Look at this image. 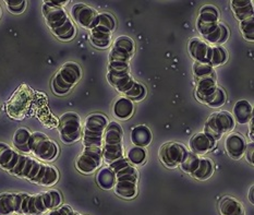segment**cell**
Listing matches in <instances>:
<instances>
[{
  "label": "cell",
  "mask_w": 254,
  "mask_h": 215,
  "mask_svg": "<svg viewBox=\"0 0 254 215\" xmlns=\"http://www.w3.org/2000/svg\"><path fill=\"white\" fill-rule=\"evenodd\" d=\"M236 127V121L233 115L228 112H216L212 114L207 118L205 123L204 132L214 138L215 140H219L225 134L233 131Z\"/></svg>",
  "instance_id": "14"
},
{
  "label": "cell",
  "mask_w": 254,
  "mask_h": 215,
  "mask_svg": "<svg viewBox=\"0 0 254 215\" xmlns=\"http://www.w3.org/2000/svg\"><path fill=\"white\" fill-rule=\"evenodd\" d=\"M113 112L118 119L128 120L132 117V115L134 113V104L131 100L125 96L119 97L116 100L114 104Z\"/></svg>",
  "instance_id": "24"
},
{
  "label": "cell",
  "mask_w": 254,
  "mask_h": 215,
  "mask_svg": "<svg viewBox=\"0 0 254 215\" xmlns=\"http://www.w3.org/2000/svg\"><path fill=\"white\" fill-rule=\"evenodd\" d=\"M233 117L240 125L249 124L253 119V106L250 102L242 100L237 102L233 109Z\"/></svg>",
  "instance_id": "23"
},
{
  "label": "cell",
  "mask_w": 254,
  "mask_h": 215,
  "mask_svg": "<svg viewBox=\"0 0 254 215\" xmlns=\"http://www.w3.org/2000/svg\"><path fill=\"white\" fill-rule=\"evenodd\" d=\"M63 196L56 189L38 192L35 195L19 192L13 194V214L43 215L62 206Z\"/></svg>",
  "instance_id": "2"
},
{
  "label": "cell",
  "mask_w": 254,
  "mask_h": 215,
  "mask_svg": "<svg viewBox=\"0 0 254 215\" xmlns=\"http://www.w3.org/2000/svg\"><path fill=\"white\" fill-rule=\"evenodd\" d=\"M102 146L103 159L108 165L121 157H125L124 131L121 126L116 121L108 123Z\"/></svg>",
  "instance_id": "7"
},
{
  "label": "cell",
  "mask_w": 254,
  "mask_h": 215,
  "mask_svg": "<svg viewBox=\"0 0 254 215\" xmlns=\"http://www.w3.org/2000/svg\"><path fill=\"white\" fill-rule=\"evenodd\" d=\"M219 22V11L211 4H206L201 8L196 20V30L209 26Z\"/></svg>",
  "instance_id": "22"
},
{
  "label": "cell",
  "mask_w": 254,
  "mask_h": 215,
  "mask_svg": "<svg viewBox=\"0 0 254 215\" xmlns=\"http://www.w3.org/2000/svg\"><path fill=\"white\" fill-rule=\"evenodd\" d=\"M197 32L203 36V41H205L207 44H212L213 46L222 45L225 42H227L229 38L228 27L220 21L218 23L197 30Z\"/></svg>",
  "instance_id": "17"
},
{
  "label": "cell",
  "mask_w": 254,
  "mask_h": 215,
  "mask_svg": "<svg viewBox=\"0 0 254 215\" xmlns=\"http://www.w3.org/2000/svg\"><path fill=\"white\" fill-rule=\"evenodd\" d=\"M107 125L108 119L106 116L102 114H91L87 116L82 128V141L84 147H102Z\"/></svg>",
  "instance_id": "10"
},
{
  "label": "cell",
  "mask_w": 254,
  "mask_h": 215,
  "mask_svg": "<svg viewBox=\"0 0 254 215\" xmlns=\"http://www.w3.org/2000/svg\"><path fill=\"white\" fill-rule=\"evenodd\" d=\"M187 148L177 142H169L164 144L159 151L162 163L167 168H177L185 161L188 155Z\"/></svg>",
  "instance_id": "16"
},
{
  "label": "cell",
  "mask_w": 254,
  "mask_h": 215,
  "mask_svg": "<svg viewBox=\"0 0 254 215\" xmlns=\"http://www.w3.org/2000/svg\"><path fill=\"white\" fill-rule=\"evenodd\" d=\"M4 3L7 5L9 12L12 14L23 13L27 5V2L25 0H5Z\"/></svg>",
  "instance_id": "37"
},
{
  "label": "cell",
  "mask_w": 254,
  "mask_h": 215,
  "mask_svg": "<svg viewBox=\"0 0 254 215\" xmlns=\"http://www.w3.org/2000/svg\"><path fill=\"white\" fill-rule=\"evenodd\" d=\"M1 15H2V11H1V7H0V18H1Z\"/></svg>",
  "instance_id": "42"
},
{
  "label": "cell",
  "mask_w": 254,
  "mask_h": 215,
  "mask_svg": "<svg viewBox=\"0 0 254 215\" xmlns=\"http://www.w3.org/2000/svg\"><path fill=\"white\" fill-rule=\"evenodd\" d=\"M195 97L211 108L222 107L227 100L226 92L217 85L216 75L195 78Z\"/></svg>",
  "instance_id": "6"
},
{
  "label": "cell",
  "mask_w": 254,
  "mask_h": 215,
  "mask_svg": "<svg viewBox=\"0 0 254 215\" xmlns=\"http://www.w3.org/2000/svg\"><path fill=\"white\" fill-rule=\"evenodd\" d=\"M135 52L134 42L129 36H119L115 40L108 59L109 72H130L129 63Z\"/></svg>",
  "instance_id": "5"
},
{
  "label": "cell",
  "mask_w": 254,
  "mask_h": 215,
  "mask_svg": "<svg viewBox=\"0 0 254 215\" xmlns=\"http://www.w3.org/2000/svg\"><path fill=\"white\" fill-rule=\"evenodd\" d=\"M216 143L217 141L214 138L203 131L192 136L189 142V147L191 153L202 156L204 154L213 151L215 146H216Z\"/></svg>",
  "instance_id": "19"
},
{
  "label": "cell",
  "mask_w": 254,
  "mask_h": 215,
  "mask_svg": "<svg viewBox=\"0 0 254 215\" xmlns=\"http://www.w3.org/2000/svg\"><path fill=\"white\" fill-rule=\"evenodd\" d=\"M253 153H254V145H253V142H251L250 144H247V148L245 152L247 161L250 164H253Z\"/></svg>",
  "instance_id": "39"
},
{
  "label": "cell",
  "mask_w": 254,
  "mask_h": 215,
  "mask_svg": "<svg viewBox=\"0 0 254 215\" xmlns=\"http://www.w3.org/2000/svg\"><path fill=\"white\" fill-rule=\"evenodd\" d=\"M230 7L239 22L253 16V2L251 0H233Z\"/></svg>",
  "instance_id": "25"
},
{
  "label": "cell",
  "mask_w": 254,
  "mask_h": 215,
  "mask_svg": "<svg viewBox=\"0 0 254 215\" xmlns=\"http://www.w3.org/2000/svg\"><path fill=\"white\" fill-rule=\"evenodd\" d=\"M82 120L80 116L74 112H68L60 116L58 131L64 144H73L82 139Z\"/></svg>",
  "instance_id": "13"
},
{
  "label": "cell",
  "mask_w": 254,
  "mask_h": 215,
  "mask_svg": "<svg viewBox=\"0 0 254 215\" xmlns=\"http://www.w3.org/2000/svg\"><path fill=\"white\" fill-rule=\"evenodd\" d=\"M81 78L82 69L80 66L73 62L65 63L53 78L52 90L58 96L67 95L78 84Z\"/></svg>",
  "instance_id": "8"
},
{
  "label": "cell",
  "mask_w": 254,
  "mask_h": 215,
  "mask_svg": "<svg viewBox=\"0 0 254 215\" xmlns=\"http://www.w3.org/2000/svg\"><path fill=\"white\" fill-rule=\"evenodd\" d=\"M108 166L115 174V192L123 199H133L137 195V183L139 173L126 157H121L117 161L110 163Z\"/></svg>",
  "instance_id": "3"
},
{
  "label": "cell",
  "mask_w": 254,
  "mask_h": 215,
  "mask_svg": "<svg viewBox=\"0 0 254 215\" xmlns=\"http://www.w3.org/2000/svg\"><path fill=\"white\" fill-rule=\"evenodd\" d=\"M225 148L228 155L234 159H240L245 155L247 141L240 134H231L225 140Z\"/></svg>",
  "instance_id": "21"
},
{
  "label": "cell",
  "mask_w": 254,
  "mask_h": 215,
  "mask_svg": "<svg viewBox=\"0 0 254 215\" xmlns=\"http://www.w3.org/2000/svg\"><path fill=\"white\" fill-rule=\"evenodd\" d=\"M32 132L26 128H19L13 135V145L22 154H31L30 152V138Z\"/></svg>",
  "instance_id": "28"
},
{
  "label": "cell",
  "mask_w": 254,
  "mask_h": 215,
  "mask_svg": "<svg viewBox=\"0 0 254 215\" xmlns=\"http://www.w3.org/2000/svg\"><path fill=\"white\" fill-rule=\"evenodd\" d=\"M29 146L31 154L41 162H53L59 154L57 143L49 139L43 132H32Z\"/></svg>",
  "instance_id": "11"
},
{
  "label": "cell",
  "mask_w": 254,
  "mask_h": 215,
  "mask_svg": "<svg viewBox=\"0 0 254 215\" xmlns=\"http://www.w3.org/2000/svg\"><path fill=\"white\" fill-rule=\"evenodd\" d=\"M152 131L146 126H137L131 131V141L136 146L145 147L152 142Z\"/></svg>",
  "instance_id": "27"
},
{
  "label": "cell",
  "mask_w": 254,
  "mask_h": 215,
  "mask_svg": "<svg viewBox=\"0 0 254 215\" xmlns=\"http://www.w3.org/2000/svg\"><path fill=\"white\" fill-rule=\"evenodd\" d=\"M228 60V54L226 49L222 46H213L212 45V52L211 57H209L208 65L211 67H219V66L224 65Z\"/></svg>",
  "instance_id": "33"
},
{
  "label": "cell",
  "mask_w": 254,
  "mask_h": 215,
  "mask_svg": "<svg viewBox=\"0 0 254 215\" xmlns=\"http://www.w3.org/2000/svg\"><path fill=\"white\" fill-rule=\"evenodd\" d=\"M96 180H97L98 186L101 187L102 189L110 190V189H114L116 177L112 168L107 166L99 169V172L97 173V176H96Z\"/></svg>",
  "instance_id": "31"
},
{
  "label": "cell",
  "mask_w": 254,
  "mask_h": 215,
  "mask_svg": "<svg viewBox=\"0 0 254 215\" xmlns=\"http://www.w3.org/2000/svg\"><path fill=\"white\" fill-rule=\"evenodd\" d=\"M249 199H250L251 203H254V200H253V187H251V189H250V195H249Z\"/></svg>",
  "instance_id": "41"
},
{
  "label": "cell",
  "mask_w": 254,
  "mask_h": 215,
  "mask_svg": "<svg viewBox=\"0 0 254 215\" xmlns=\"http://www.w3.org/2000/svg\"><path fill=\"white\" fill-rule=\"evenodd\" d=\"M219 213L222 215H245L241 203L233 197H224L219 201Z\"/></svg>",
  "instance_id": "26"
},
{
  "label": "cell",
  "mask_w": 254,
  "mask_h": 215,
  "mask_svg": "<svg viewBox=\"0 0 254 215\" xmlns=\"http://www.w3.org/2000/svg\"><path fill=\"white\" fill-rule=\"evenodd\" d=\"M188 51L191 58L194 60V63H204L208 64L209 57H211L212 45H209L202 38L193 37L188 44Z\"/></svg>",
  "instance_id": "20"
},
{
  "label": "cell",
  "mask_w": 254,
  "mask_h": 215,
  "mask_svg": "<svg viewBox=\"0 0 254 215\" xmlns=\"http://www.w3.org/2000/svg\"><path fill=\"white\" fill-rule=\"evenodd\" d=\"M42 12L49 30L59 41L69 42L76 35V27L64 8L43 3Z\"/></svg>",
  "instance_id": "4"
},
{
  "label": "cell",
  "mask_w": 254,
  "mask_h": 215,
  "mask_svg": "<svg viewBox=\"0 0 254 215\" xmlns=\"http://www.w3.org/2000/svg\"><path fill=\"white\" fill-rule=\"evenodd\" d=\"M97 12L90 5L85 3H75L71 8V16H72L75 23L84 27L86 30H91L94 22H95Z\"/></svg>",
  "instance_id": "18"
},
{
  "label": "cell",
  "mask_w": 254,
  "mask_h": 215,
  "mask_svg": "<svg viewBox=\"0 0 254 215\" xmlns=\"http://www.w3.org/2000/svg\"><path fill=\"white\" fill-rule=\"evenodd\" d=\"M241 34L246 41H254V19L253 16L239 22Z\"/></svg>",
  "instance_id": "35"
},
{
  "label": "cell",
  "mask_w": 254,
  "mask_h": 215,
  "mask_svg": "<svg viewBox=\"0 0 254 215\" xmlns=\"http://www.w3.org/2000/svg\"><path fill=\"white\" fill-rule=\"evenodd\" d=\"M0 168L15 177L47 188L55 186L59 180L58 169L53 165L15 151L3 142H0Z\"/></svg>",
  "instance_id": "1"
},
{
  "label": "cell",
  "mask_w": 254,
  "mask_h": 215,
  "mask_svg": "<svg viewBox=\"0 0 254 215\" xmlns=\"http://www.w3.org/2000/svg\"><path fill=\"white\" fill-rule=\"evenodd\" d=\"M146 151L144 147L133 145L131 146L128 151H127V159L133 165V166H137V165L144 164L146 161Z\"/></svg>",
  "instance_id": "32"
},
{
  "label": "cell",
  "mask_w": 254,
  "mask_h": 215,
  "mask_svg": "<svg viewBox=\"0 0 254 215\" xmlns=\"http://www.w3.org/2000/svg\"><path fill=\"white\" fill-rule=\"evenodd\" d=\"M107 80L118 92L132 102L141 101L146 96V87L132 78L130 72H109Z\"/></svg>",
  "instance_id": "9"
},
{
  "label": "cell",
  "mask_w": 254,
  "mask_h": 215,
  "mask_svg": "<svg viewBox=\"0 0 254 215\" xmlns=\"http://www.w3.org/2000/svg\"><path fill=\"white\" fill-rule=\"evenodd\" d=\"M102 147H84L75 161V167L80 173L90 175L99 169L103 164Z\"/></svg>",
  "instance_id": "15"
},
{
  "label": "cell",
  "mask_w": 254,
  "mask_h": 215,
  "mask_svg": "<svg viewBox=\"0 0 254 215\" xmlns=\"http://www.w3.org/2000/svg\"><path fill=\"white\" fill-rule=\"evenodd\" d=\"M92 29H96V30L107 32V33H110V34H113L116 29V20L110 13H107V12L97 13L95 22H94V25Z\"/></svg>",
  "instance_id": "29"
},
{
  "label": "cell",
  "mask_w": 254,
  "mask_h": 215,
  "mask_svg": "<svg viewBox=\"0 0 254 215\" xmlns=\"http://www.w3.org/2000/svg\"><path fill=\"white\" fill-rule=\"evenodd\" d=\"M0 215H13V194H0Z\"/></svg>",
  "instance_id": "34"
},
{
  "label": "cell",
  "mask_w": 254,
  "mask_h": 215,
  "mask_svg": "<svg viewBox=\"0 0 254 215\" xmlns=\"http://www.w3.org/2000/svg\"><path fill=\"white\" fill-rule=\"evenodd\" d=\"M91 32V43L94 47L98 49H106L112 45L113 34L107 32H103L96 29L90 30Z\"/></svg>",
  "instance_id": "30"
},
{
  "label": "cell",
  "mask_w": 254,
  "mask_h": 215,
  "mask_svg": "<svg viewBox=\"0 0 254 215\" xmlns=\"http://www.w3.org/2000/svg\"><path fill=\"white\" fill-rule=\"evenodd\" d=\"M46 215H84L73 211L69 206H60L54 210L49 211L48 213H46Z\"/></svg>",
  "instance_id": "38"
},
{
  "label": "cell",
  "mask_w": 254,
  "mask_h": 215,
  "mask_svg": "<svg viewBox=\"0 0 254 215\" xmlns=\"http://www.w3.org/2000/svg\"><path fill=\"white\" fill-rule=\"evenodd\" d=\"M179 167L192 178L201 181L207 180L214 173V165L211 159L190 152Z\"/></svg>",
  "instance_id": "12"
},
{
  "label": "cell",
  "mask_w": 254,
  "mask_h": 215,
  "mask_svg": "<svg viewBox=\"0 0 254 215\" xmlns=\"http://www.w3.org/2000/svg\"><path fill=\"white\" fill-rule=\"evenodd\" d=\"M46 2L47 4H51V5H54V7H58V8H63L64 5L67 4L69 1L68 0H65V1H44Z\"/></svg>",
  "instance_id": "40"
},
{
  "label": "cell",
  "mask_w": 254,
  "mask_h": 215,
  "mask_svg": "<svg viewBox=\"0 0 254 215\" xmlns=\"http://www.w3.org/2000/svg\"><path fill=\"white\" fill-rule=\"evenodd\" d=\"M192 70H193V74H194V79L195 78H204V76L216 75L214 68L211 67L208 64L194 63L193 64Z\"/></svg>",
  "instance_id": "36"
}]
</instances>
